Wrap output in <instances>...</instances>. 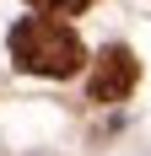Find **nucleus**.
Wrapping results in <instances>:
<instances>
[{
	"label": "nucleus",
	"instance_id": "f03ea898",
	"mask_svg": "<svg viewBox=\"0 0 151 156\" xmlns=\"http://www.w3.org/2000/svg\"><path fill=\"white\" fill-rule=\"evenodd\" d=\"M135 76H140V65L135 54L124 43H108L103 54H97V65H92V102H124V97L135 92Z\"/></svg>",
	"mask_w": 151,
	"mask_h": 156
},
{
	"label": "nucleus",
	"instance_id": "f257e3e1",
	"mask_svg": "<svg viewBox=\"0 0 151 156\" xmlns=\"http://www.w3.org/2000/svg\"><path fill=\"white\" fill-rule=\"evenodd\" d=\"M11 59L16 70H32V76H76L81 65H87V48L76 38L65 22L54 16H27V22H16L11 27Z\"/></svg>",
	"mask_w": 151,
	"mask_h": 156
},
{
	"label": "nucleus",
	"instance_id": "7ed1b4c3",
	"mask_svg": "<svg viewBox=\"0 0 151 156\" xmlns=\"http://www.w3.org/2000/svg\"><path fill=\"white\" fill-rule=\"evenodd\" d=\"M27 5H38V11H49V16H81L92 0H27Z\"/></svg>",
	"mask_w": 151,
	"mask_h": 156
}]
</instances>
